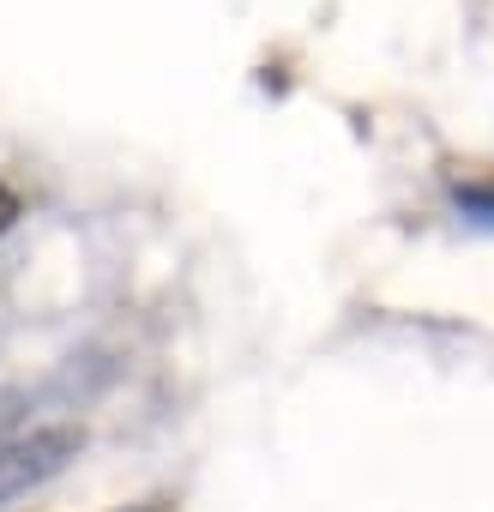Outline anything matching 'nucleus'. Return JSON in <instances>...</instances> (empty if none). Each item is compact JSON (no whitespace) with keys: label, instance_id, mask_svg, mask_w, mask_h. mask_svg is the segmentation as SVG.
Listing matches in <instances>:
<instances>
[{"label":"nucleus","instance_id":"f03ea898","mask_svg":"<svg viewBox=\"0 0 494 512\" xmlns=\"http://www.w3.org/2000/svg\"><path fill=\"white\" fill-rule=\"evenodd\" d=\"M452 205L470 223H494V181H452Z\"/></svg>","mask_w":494,"mask_h":512},{"label":"nucleus","instance_id":"20e7f679","mask_svg":"<svg viewBox=\"0 0 494 512\" xmlns=\"http://www.w3.org/2000/svg\"><path fill=\"white\" fill-rule=\"evenodd\" d=\"M121 512H157V506H121Z\"/></svg>","mask_w":494,"mask_h":512},{"label":"nucleus","instance_id":"f257e3e1","mask_svg":"<svg viewBox=\"0 0 494 512\" xmlns=\"http://www.w3.org/2000/svg\"><path fill=\"white\" fill-rule=\"evenodd\" d=\"M79 452H85V428H73V422H49V428H31V434H13L7 446H0V506H13L31 488L55 482Z\"/></svg>","mask_w":494,"mask_h":512},{"label":"nucleus","instance_id":"7ed1b4c3","mask_svg":"<svg viewBox=\"0 0 494 512\" xmlns=\"http://www.w3.org/2000/svg\"><path fill=\"white\" fill-rule=\"evenodd\" d=\"M19 217H25V199H19V187H13V181H0V235H7Z\"/></svg>","mask_w":494,"mask_h":512}]
</instances>
